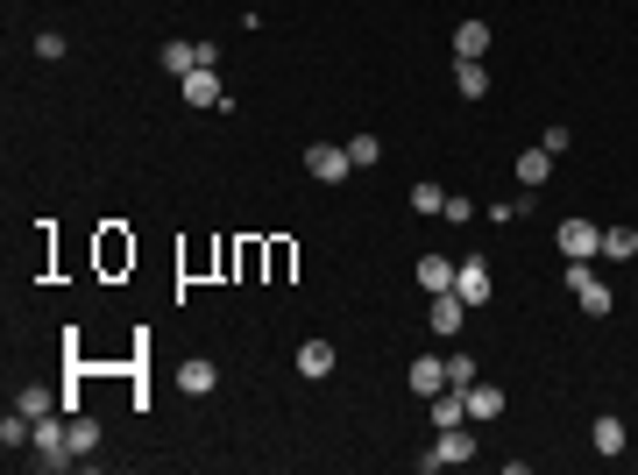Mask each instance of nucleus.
I'll return each instance as SVG.
<instances>
[{"instance_id": "25", "label": "nucleus", "mask_w": 638, "mask_h": 475, "mask_svg": "<svg viewBox=\"0 0 638 475\" xmlns=\"http://www.w3.org/2000/svg\"><path fill=\"white\" fill-rule=\"evenodd\" d=\"M36 57H43V64H57V57H64V36H57V29H43V36H36Z\"/></svg>"}, {"instance_id": "3", "label": "nucleus", "mask_w": 638, "mask_h": 475, "mask_svg": "<svg viewBox=\"0 0 638 475\" xmlns=\"http://www.w3.org/2000/svg\"><path fill=\"white\" fill-rule=\"evenodd\" d=\"M461 461H475V440H468V426H447L426 454H419V468H461Z\"/></svg>"}, {"instance_id": "15", "label": "nucleus", "mask_w": 638, "mask_h": 475, "mask_svg": "<svg viewBox=\"0 0 638 475\" xmlns=\"http://www.w3.org/2000/svg\"><path fill=\"white\" fill-rule=\"evenodd\" d=\"M156 64H164L171 78H185V71H199V43H185V36H178V43L156 50Z\"/></svg>"}, {"instance_id": "18", "label": "nucleus", "mask_w": 638, "mask_h": 475, "mask_svg": "<svg viewBox=\"0 0 638 475\" xmlns=\"http://www.w3.org/2000/svg\"><path fill=\"white\" fill-rule=\"evenodd\" d=\"M490 50V22H461L454 29V57H483Z\"/></svg>"}, {"instance_id": "10", "label": "nucleus", "mask_w": 638, "mask_h": 475, "mask_svg": "<svg viewBox=\"0 0 638 475\" xmlns=\"http://www.w3.org/2000/svg\"><path fill=\"white\" fill-rule=\"evenodd\" d=\"M504 405H511V398H504L497 383H483V376L468 383V419H504Z\"/></svg>"}, {"instance_id": "6", "label": "nucleus", "mask_w": 638, "mask_h": 475, "mask_svg": "<svg viewBox=\"0 0 638 475\" xmlns=\"http://www.w3.org/2000/svg\"><path fill=\"white\" fill-rule=\"evenodd\" d=\"M185 107H227V93H220V71H213V64L185 71Z\"/></svg>"}, {"instance_id": "12", "label": "nucleus", "mask_w": 638, "mask_h": 475, "mask_svg": "<svg viewBox=\"0 0 638 475\" xmlns=\"http://www.w3.org/2000/svg\"><path fill=\"white\" fill-rule=\"evenodd\" d=\"M412 390H419V398H440V390H447V362L440 355H412Z\"/></svg>"}, {"instance_id": "17", "label": "nucleus", "mask_w": 638, "mask_h": 475, "mask_svg": "<svg viewBox=\"0 0 638 475\" xmlns=\"http://www.w3.org/2000/svg\"><path fill=\"white\" fill-rule=\"evenodd\" d=\"M15 412H29V419H50V412H64V398H57V390H43V383H29L22 398H15Z\"/></svg>"}, {"instance_id": "22", "label": "nucleus", "mask_w": 638, "mask_h": 475, "mask_svg": "<svg viewBox=\"0 0 638 475\" xmlns=\"http://www.w3.org/2000/svg\"><path fill=\"white\" fill-rule=\"evenodd\" d=\"M412 206H419V213H447V192H440L433 178H419V185H412Z\"/></svg>"}, {"instance_id": "9", "label": "nucleus", "mask_w": 638, "mask_h": 475, "mask_svg": "<svg viewBox=\"0 0 638 475\" xmlns=\"http://www.w3.org/2000/svg\"><path fill=\"white\" fill-rule=\"evenodd\" d=\"M213 383H220V369H213L206 355H185V362H178V390H185V398H206Z\"/></svg>"}, {"instance_id": "7", "label": "nucleus", "mask_w": 638, "mask_h": 475, "mask_svg": "<svg viewBox=\"0 0 638 475\" xmlns=\"http://www.w3.org/2000/svg\"><path fill=\"white\" fill-rule=\"evenodd\" d=\"M589 447H596L603 461H617V454L631 447V433H624V419H617V412H603V419L589 426Z\"/></svg>"}, {"instance_id": "23", "label": "nucleus", "mask_w": 638, "mask_h": 475, "mask_svg": "<svg viewBox=\"0 0 638 475\" xmlns=\"http://www.w3.org/2000/svg\"><path fill=\"white\" fill-rule=\"evenodd\" d=\"M348 156H355V171H369L376 156H383V142H376V135H355V142H348Z\"/></svg>"}, {"instance_id": "20", "label": "nucleus", "mask_w": 638, "mask_h": 475, "mask_svg": "<svg viewBox=\"0 0 638 475\" xmlns=\"http://www.w3.org/2000/svg\"><path fill=\"white\" fill-rule=\"evenodd\" d=\"M603 256L610 263H631L638 256V227H603Z\"/></svg>"}, {"instance_id": "8", "label": "nucleus", "mask_w": 638, "mask_h": 475, "mask_svg": "<svg viewBox=\"0 0 638 475\" xmlns=\"http://www.w3.org/2000/svg\"><path fill=\"white\" fill-rule=\"evenodd\" d=\"M426 320H433V334H440V341H454V334H461V320H468V305H461L454 291H433V312H426Z\"/></svg>"}, {"instance_id": "13", "label": "nucleus", "mask_w": 638, "mask_h": 475, "mask_svg": "<svg viewBox=\"0 0 638 475\" xmlns=\"http://www.w3.org/2000/svg\"><path fill=\"white\" fill-rule=\"evenodd\" d=\"M454 86H461V100H483V93H490L483 57H454Z\"/></svg>"}, {"instance_id": "24", "label": "nucleus", "mask_w": 638, "mask_h": 475, "mask_svg": "<svg viewBox=\"0 0 638 475\" xmlns=\"http://www.w3.org/2000/svg\"><path fill=\"white\" fill-rule=\"evenodd\" d=\"M447 383L468 390V383H475V355H447Z\"/></svg>"}, {"instance_id": "14", "label": "nucleus", "mask_w": 638, "mask_h": 475, "mask_svg": "<svg viewBox=\"0 0 638 475\" xmlns=\"http://www.w3.org/2000/svg\"><path fill=\"white\" fill-rule=\"evenodd\" d=\"M298 376H334V341H298Z\"/></svg>"}, {"instance_id": "2", "label": "nucleus", "mask_w": 638, "mask_h": 475, "mask_svg": "<svg viewBox=\"0 0 638 475\" xmlns=\"http://www.w3.org/2000/svg\"><path fill=\"white\" fill-rule=\"evenodd\" d=\"M553 242H561L568 263H589V256H603V227H589V220H561V227H553Z\"/></svg>"}, {"instance_id": "16", "label": "nucleus", "mask_w": 638, "mask_h": 475, "mask_svg": "<svg viewBox=\"0 0 638 475\" xmlns=\"http://www.w3.org/2000/svg\"><path fill=\"white\" fill-rule=\"evenodd\" d=\"M412 277H419V291H454V263L447 256H419Z\"/></svg>"}, {"instance_id": "4", "label": "nucleus", "mask_w": 638, "mask_h": 475, "mask_svg": "<svg viewBox=\"0 0 638 475\" xmlns=\"http://www.w3.org/2000/svg\"><path fill=\"white\" fill-rule=\"evenodd\" d=\"M568 291L582 298V312H596V320H603V312L617 305V298H610V284H603V277H596L589 263H568Z\"/></svg>"}, {"instance_id": "11", "label": "nucleus", "mask_w": 638, "mask_h": 475, "mask_svg": "<svg viewBox=\"0 0 638 475\" xmlns=\"http://www.w3.org/2000/svg\"><path fill=\"white\" fill-rule=\"evenodd\" d=\"M447 426H468V390H440V398H433V433H447Z\"/></svg>"}, {"instance_id": "5", "label": "nucleus", "mask_w": 638, "mask_h": 475, "mask_svg": "<svg viewBox=\"0 0 638 475\" xmlns=\"http://www.w3.org/2000/svg\"><path fill=\"white\" fill-rule=\"evenodd\" d=\"M490 291H497V284H490V263H483V256L454 263V298H461V305H490Z\"/></svg>"}, {"instance_id": "19", "label": "nucleus", "mask_w": 638, "mask_h": 475, "mask_svg": "<svg viewBox=\"0 0 638 475\" xmlns=\"http://www.w3.org/2000/svg\"><path fill=\"white\" fill-rule=\"evenodd\" d=\"M518 178H525V192L546 185V178H553V149H525V156H518Z\"/></svg>"}, {"instance_id": "21", "label": "nucleus", "mask_w": 638, "mask_h": 475, "mask_svg": "<svg viewBox=\"0 0 638 475\" xmlns=\"http://www.w3.org/2000/svg\"><path fill=\"white\" fill-rule=\"evenodd\" d=\"M93 447H100V419L71 412V454H93Z\"/></svg>"}, {"instance_id": "1", "label": "nucleus", "mask_w": 638, "mask_h": 475, "mask_svg": "<svg viewBox=\"0 0 638 475\" xmlns=\"http://www.w3.org/2000/svg\"><path fill=\"white\" fill-rule=\"evenodd\" d=\"M305 171H312L319 185H341V178L355 171V156H348V142H312V149H305Z\"/></svg>"}]
</instances>
